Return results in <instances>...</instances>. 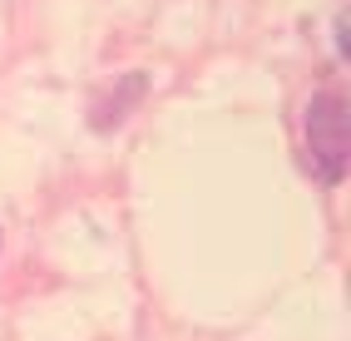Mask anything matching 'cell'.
Masks as SVG:
<instances>
[{
    "mask_svg": "<svg viewBox=\"0 0 351 341\" xmlns=\"http://www.w3.org/2000/svg\"><path fill=\"white\" fill-rule=\"evenodd\" d=\"M307 158H312V173L322 184H341L346 173V104L337 94H317L307 104Z\"/></svg>",
    "mask_w": 351,
    "mask_h": 341,
    "instance_id": "1",
    "label": "cell"
}]
</instances>
